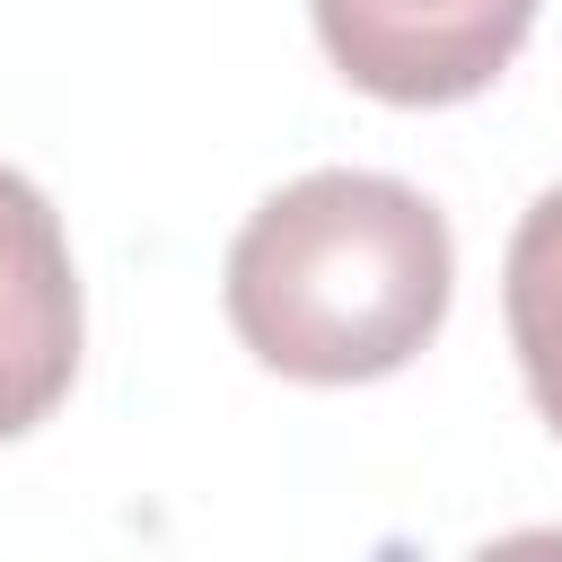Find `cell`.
Listing matches in <instances>:
<instances>
[{
    "label": "cell",
    "mask_w": 562,
    "mask_h": 562,
    "mask_svg": "<svg viewBox=\"0 0 562 562\" xmlns=\"http://www.w3.org/2000/svg\"><path fill=\"white\" fill-rule=\"evenodd\" d=\"M457 290L448 220L422 184L369 167H316L263 193L228 246L237 342L299 386H360L404 369Z\"/></svg>",
    "instance_id": "1"
},
{
    "label": "cell",
    "mask_w": 562,
    "mask_h": 562,
    "mask_svg": "<svg viewBox=\"0 0 562 562\" xmlns=\"http://www.w3.org/2000/svg\"><path fill=\"white\" fill-rule=\"evenodd\" d=\"M325 61L386 105L483 97L536 26V0H307Z\"/></svg>",
    "instance_id": "2"
},
{
    "label": "cell",
    "mask_w": 562,
    "mask_h": 562,
    "mask_svg": "<svg viewBox=\"0 0 562 562\" xmlns=\"http://www.w3.org/2000/svg\"><path fill=\"white\" fill-rule=\"evenodd\" d=\"M79 378V272L61 211L0 167V439L35 430Z\"/></svg>",
    "instance_id": "3"
},
{
    "label": "cell",
    "mask_w": 562,
    "mask_h": 562,
    "mask_svg": "<svg viewBox=\"0 0 562 562\" xmlns=\"http://www.w3.org/2000/svg\"><path fill=\"white\" fill-rule=\"evenodd\" d=\"M501 307H509V342H518L527 395L562 430V184H544L527 202V220L509 237V263H501Z\"/></svg>",
    "instance_id": "4"
},
{
    "label": "cell",
    "mask_w": 562,
    "mask_h": 562,
    "mask_svg": "<svg viewBox=\"0 0 562 562\" xmlns=\"http://www.w3.org/2000/svg\"><path fill=\"white\" fill-rule=\"evenodd\" d=\"M474 562H562V527H518V536H492Z\"/></svg>",
    "instance_id": "5"
}]
</instances>
